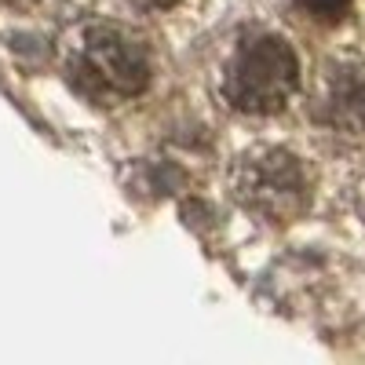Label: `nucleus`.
<instances>
[{
  "mask_svg": "<svg viewBox=\"0 0 365 365\" xmlns=\"http://www.w3.org/2000/svg\"><path fill=\"white\" fill-rule=\"evenodd\" d=\"M234 194L249 212L274 223H289L307 208V175L285 150H256L234 172Z\"/></svg>",
  "mask_w": 365,
  "mask_h": 365,
  "instance_id": "nucleus-3",
  "label": "nucleus"
},
{
  "mask_svg": "<svg viewBox=\"0 0 365 365\" xmlns=\"http://www.w3.org/2000/svg\"><path fill=\"white\" fill-rule=\"evenodd\" d=\"M296 4L307 11L311 19H322V22H336L344 11H347V4L351 0H296Z\"/></svg>",
  "mask_w": 365,
  "mask_h": 365,
  "instance_id": "nucleus-5",
  "label": "nucleus"
},
{
  "mask_svg": "<svg viewBox=\"0 0 365 365\" xmlns=\"http://www.w3.org/2000/svg\"><path fill=\"white\" fill-rule=\"evenodd\" d=\"M299 84V58L282 37H252L237 44L223 73V96L241 113H274Z\"/></svg>",
  "mask_w": 365,
  "mask_h": 365,
  "instance_id": "nucleus-1",
  "label": "nucleus"
},
{
  "mask_svg": "<svg viewBox=\"0 0 365 365\" xmlns=\"http://www.w3.org/2000/svg\"><path fill=\"white\" fill-rule=\"evenodd\" d=\"M314 113L329 128L361 135L365 132V73L361 70H332L329 81L322 84Z\"/></svg>",
  "mask_w": 365,
  "mask_h": 365,
  "instance_id": "nucleus-4",
  "label": "nucleus"
},
{
  "mask_svg": "<svg viewBox=\"0 0 365 365\" xmlns=\"http://www.w3.org/2000/svg\"><path fill=\"white\" fill-rule=\"evenodd\" d=\"M132 4H139V8H150V11H161V8H172L175 0H132Z\"/></svg>",
  "mask_w": 365,
  "mask_h": 365,
  "instance_id": "nucleus-6",
  "label": "nucleus"
},
{
  "mask_svg": "<svg viewBox=\"0 0 365 365\" xmlns=\"http://www.w3.org/2000/svg\"><path fill=\"white\" fill-rule=\"evenodd\" d=\"M73 84L96 103L135 99L150 81L146 51L120 26H91L70 63Z\"/></svg>",
  "mask_w": 365,
  "mask_h": 365,
  "instance_id": "nucleus-2",
  "label": "nucleus"
}]
</instances>
